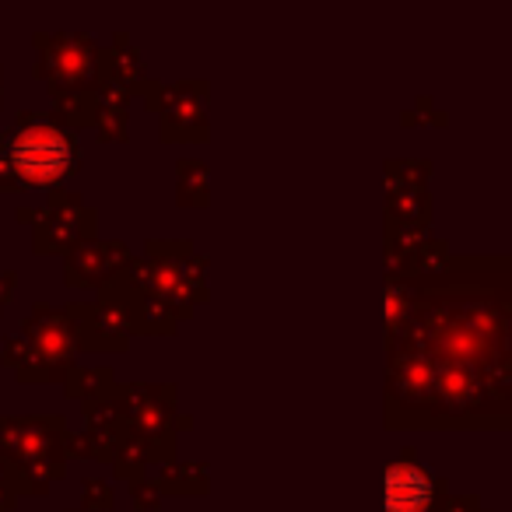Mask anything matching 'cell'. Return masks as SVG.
Masks as SVG:
<instances>
[{
  "label": "cell",
  "mask_w": 512,
  "mask_h": 512,
  "mask_svg": "<svg viewBox=\"0 0 512 512\" xmlns=\"http://www.w3.org/2000/svg\"><path fill=\"white\" fill-rule=\"evenodd\" d=\"M449 267V264H446ZM425 274L390 330L386 425L477 428L481 418H509V299H491L474 278Z\"/></svg>",
  "instance_id": "1"
},
{
  "label": "cell",
  "mask_w": 512,
  "mask_h": 512,
  "mask_svg": "<svg viewBox=\"0 0 512 512\" xmlns=\"http://www.w3.org/2000/svg\"><path fill=\"white\" fill-rule=\"evenodd\" d=\"M0 158L18 190H57L78 172L81 144L50 116L22 113L0 137Z\"/></svg>",
  "instance_id": "2"
},
{
  "label": "cell",
  "mask_w": 512,
  "mask_h": 512,
  "mask_svg": "<svg viewBox=\"0 0 512 512\" xmlns=\"http://www.w3.org/2000/svg\"><path fill=\"white\" fill-rule=\"evenodd\" d=\"M0 463L15 495H46L67 470L64 418H0Z\"/></svg>",
  "instance_id": "3"
},
{
  "label": "cell",
  "mask_w": 512,
  "mask_h": 512,
  "mask_svg": "<svg viewBox=\"0 0 512 512\" xmlns=\"http://www.w3.org/2000/svg\"><path fill=\"white\" fill-rule=\"evenodd\" d=\"M39 60L32 67L39 81H46L57 95H95L102 85V46L85 32H57L36 36Z\"/></svg>",
  "instance_id": "4"
},
{
  "label": "cell",
  "mask_w": 512,
  "mask_h": 512,
  "mask_svg": "<svg viewBox=\"0 0 512 512\" xmlns=\"http://www.w3.org/2000/svg\"><path fill=\"white\" fill-rule=\"evenodd\" d=\"M18 337L29 348V362L15 372L22 383H64L74 369V334L67 313L57 306H32Z\"/></svg>",
  "instance_id": "5"
},
{
  "label": "cell",
  "mask_w": 512,
  "mask_h": 512,
  "mask_svg": "<svg viewBox=\"0 0 512 512\" xmlns=\"http://www.w3.org/2000/svg\"><path fill=\"white\" fill-rule=\"evenodd\" d=\"M95 218L99 214L78 197V193H53L50 207L43 211L39 225H32V249L39 256L71 253L78 242L95 239Z\"/></svg>",
  "instance_id": "6"
},
{
  "label": "cell",
  "mask_w": 512,
  "mask_h": 512,
  "mask_svg": "<svg viewBox=\"0 0 512 512\" xmlns=\"http://www.w3.org/2000/svg\"><path fill=\"white\" fill-rule=\"evenodd\" d=\"M113 397L127 421V435H141V439L176 435V386L130 383L113 390Z\"/></svg>",
  "instance_id": "7"
},
{
  "label": "cell",
  "mask_w": 512,
  "mask_h": 512,
  "mask_svg": "<svg viewBox=\"0 0 512 512\" xmlns=\"http://www.w3.org/2000/svg\"><path fill=\"white\" fill-rule=\"evenodd\" d=\"M383 498H386V512H435V505L446 495H442V481L432 474V467H425L414 456V449L407 446L386 467Z\"/></svg>",
  "instance_id": "8"
},
{
  "label": "cell",
  "mask_w": 512,
  "mask_h": 512,
  "mask_svg": "<svg viewBox=\"0 0 512 512\" xmlns=\"http://www.w3.org/2000/svg\"><path fill=\"white\" fill-rule=\"evenodd\" d=\"M155 109L162 113V137L169 144L207 141V81L162 85Z\"/></svg>",
  "instance_id": "9"
},
{
  "label": "cell",
  "mask_w": 512,
  "mask_h": 512,
  "mask_svg": "<svg viewBox=\"0 0 512 512\" xmlns=\"http://www.w3.org/2000/svg\"><path fill=\"white\" fill-rule=\"evenodd\" d=\"M64 313L78 348L123 351L130 344L127 316H123V309L116 302H74V306H64Z\"/></svg>",
  "instance_id": "10"
},
{
  "label": "cell",
  "mask_w": 512,
  "mask_h": 512,
  "mask_svg": "<svg viewBox=\"0 0 512 512\" xmlns=\"http://www.w3.org/2000/svg\"><path fill=\"white\" fill-rule=\"evenodd\" d=\"M130 260L123 242H106V239H88L67 253L64 267V285H95L102 288L116 271H123V264Z\"/></svg>",
  "instance_id": "11"
},
{
  "label": "cell",
  "mask_w": 512,
  "mask_h": 512,
  "mask_svg": "<svg viewBox=\"0 0 512 512\" xmlns=\"http://www.w3.org/2000/svg\"><path fill=\"white\" fill-rule=\"evenodd\" d=\"M176 456V435H158V439H141V435H123L116 446L113 467L116 477L141 481L148 463H172Z\"/></svg>",
  "instance_id": "12"
},
{
  "label": "cell",
  "mask_w": 512,
  "mask_h": 512,
  "mask_svg": "<svg viewBox=\"0 0 512 512\" xmlns=\"http://www.w3.org/2000/svg\"><path fill=\"white\" fill-rule=\"evenodd\" d=\"M158 491L169 495H204L207 491V463H162L158 474Z\"/></svg>",
  "instance_id": "13"
},
{
  "label": "cell",
  "mask_w": 512,
  "mask_h": 512,
  "mask_svg": "<svg viewBox=\"0 0 512 512\" xmlns=\"http://www.w3.org/2000/svg\"><path fill=\"white\" fill-rule=\"evenodd\" d=\"M85 421H88L85 432L109 435V439H123V435H127V421H123V411H120V404H116L113 393L85 400Z\"/></svg>",
  "instance_id": "14"
},
{
  "label": "cell",
  "mask_w": 512,
  "mask_h": 512,
  "mask_svg": "<svg viewBox=\"0 0 512 512\" xmlns=\"http://www.w3.org/2000/svg\"><path fill=\"white\" fill-rule=\"evenodd\" d=\"M176 190L183 207H207V165L197 158H183L176 165Z\"/></svg>",
  "instance_id": "15"
},
{
  "label": "cell",
  "mask_w": 512,
  "mask_h": 512,
  "mask_svg": "<svg viewBox=\"0 0 512 512\" xmlns=\"http://www.w3.org/2000/svg\"><path fill=\"white\" fill-rule=\"evenodd\" d=\"M53 123H60L64 130L92 127L95 120V95H57V106H53Z\"/></svg>",
  "instance_id": "16"
},
{
  "label": "cell",
  "mask_w": 512,
  "mask_h": 512,
  "mask_svg": "<svg viewBox=\"0 0 512 512\" xmlns=\"http://www.w3.org/2000/svg\"><path fill=\"white\" fill-rule=\"evenodd\" d=\"M64 383H67V393H71V397L95 400V397H106V393H113V372H109V369L88 372V369H78V365H74V369L67 372Z\"/></svg>",
  "instance_id": "17"
},
{
  "label": "cell",
  "mask_w": 512,
  "mask_h": 512,
  "mask_svg": "<svg viewBox=\"0 0 512 512\" xmlns=\"http://www.w3.org/2000/svg\"><path fill=\"white\" fill-rule=\"evenodd\" d=\"M116 446H120V439H109V435H95V432H74V435H67V453L81 456V460L113 463Z\"/></svg>",
  "instance_id": "18"
},
{
  "label": "cell",
  "mask_w": 512,
  "mask_h": 512,
  "mask_svg": "<svg viewBox=\"0 0 512 512\" xmlns=\"http://www.w3.org/2000/svg\"><path fill=\"white\" fill-rule=\"evenodd\" d=\"M99 141L113 144V141H127V109H102L95 106V120H92Z\"/></svg>",
  "instance_id": "19"
},
{
  "label": "cell",
  "mask_w": 512,
  "mask_h": 512,
  "mask_svg": "<svg viewBox=\"0 0 512 512\" xmlns=\"http://www.w3.org/2000/svg\"><path fill=\"white\" fill-rule=\"evenodd\" d=\"M116 505V495L113 488H109L106 481H99V477H88L85 481V509L88 512H109Z\"/></svg>",
  "instance_id": "20"
},
{
  "label": "cell",
  "mask_w": 512,
  "mask_h": 512,
  "mask_svg": "<svg viewBox=\"0 0 512 512\" xmlns=\"http://www.w3.org/2000/svg\"><path fill=\"white\" fill-rule=\"evenodd\" d=\"M130 495H134L137 509H144V512L162 505V491H158V484L155 481L144 484V477H141V481H130Z\"/></svg>",
  "instance_id": "21"
},
{
  "label": "cell",
  "mask_w": 512,
  "mask_h": 512,
  "mask_svg": "<svg viewBox=\"0 0 512 512\" xmlns=\"http://www.w3.org/2000/svg\"><path fill=\"white\" fill-rule=\"evenodd\" d=\"M15 271H0V309L8 306L11 295H15Z\"/></svg>",
  "instance_id": "22"
},
{
  "label": "cell",
  "mask_w": 512,
  "mask_h": 512,
  "mask_svg": "<svg viewBox=\"0 0 512 512\" xmlns=\"http://www.w3.org/2000/svg\"><path fill=\"white\" fill-rule=\"evenodd\" d=\"M15 502H18V495L8 488V484L0 481V512H11V509H15Z\"/></svg>",
  "instance_id": "23"
},
{
  "label": "cell",
  "mask_w": 512,
  "mask_h": 512,
  "mask_svg": "<svg viewBox=\"0 0 512 512\" xmlns=\"http://www.w3.org/2000/svg\"><path fill=\"white\" fill-rule=\"evenodd\" d=\"M0 190H18L15 179H11V172H8V165H4V158H0Z\"/></svg>",
  "instance_id": "24"
}]
</instances>
